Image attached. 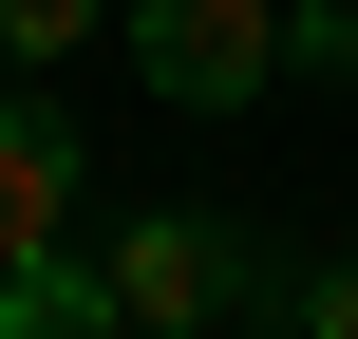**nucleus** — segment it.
<instances>
[{"label": "nucleus", "mask_w": 358, "mask_h": 339, "mask_svg": "<svg viewBox=\"0 0 358 339\" xmlns=\"http://www.w3.org/2000/svg\"><path fill=\"white\" fill-rule=\"evenodd\" d=\"M94 264H113V321H132V339H227V321H264V302H283V264H302V245H264L245 208H132Z\"/></svg>", "instance_id": "nucleus-1"}, {"label": "nucleus", "mask_w": 358, "mask_h": 339, "mask_svg": "<svg viewBox=\"0 0 358 339\" xmlns=\"http://www.w3.org/2000/svg\"><path fill=\"white\" fill-rule=\"evenodd\" d=\"M113 38H132V75H151L170 113L283 94V0H113Z\"/></svg>", "instance_id": "nucleus-2"}, {"label": "nucleus", "mask_w": 358, "mask_h": 339, "mask_svg": "<svg viewBox=\"0 0 358 339\" xmlns=\"http://www.w3.org/2000/svg\"><path fill=\"white\" fill-rule=\"evenodd\" d=\"M76 189H94V151H76V113H57V75H0V264H38V245H76Z\"/></svg>", "instance_id": "nucleus-3"}, {"label": "nucleus", "mask_w": 358, "mask_h": 339, "mask_svg": "<svg viewBox=\"0 0 358 339\" xmlns=\"http://www.w3.org/2000/svg\"><path fill=\"white\" fill-rule=\"evenodd\" d=\"M0 339H132V321H113V264H94V245L0 264Z\"/></svg>", "instance_id": "nucleus-4"}, {"label": "nucleus", "mask_w": 358, "mask_h": 339, "mask_svg": "<svg viewBox=\"0 0 358 339\" xmlns=\"http://www.w3.org/2000/svg\"><path fill=\"white\" fill-rule=\"evenodd\" d=\"M94 38H113V0H0V75H57Z\"/></svg>", "instance_id": "nucleus-5"}, {"label": "nucleus", "mask_w": 358, "mask_h": 339, "mask_svg": "<svg viewBox=\"0 0 358 339\" xmlns=\"http://www.w3.org/2000/svg\"><path fill=\"white\" fill-rule=\"evenodd\" d=\"M283 321L302 339H358V245H302V264H283Z\"/></svg>", "instance_id": "nucleus-6"}, {"label": "nucleus", "mask_w": 358, "mask_h": 339, "mask_svg": "<svg viewBox=\"0 0 358 339\" xmlns=\"http://www.w3.org/2000/svg\"><path fill=\"white\" fill-rule=\"evenodd\" d=\"M227 339H302V321H283V302H264V321H227Z\"/></svg>", "instance_id": "nucleus-7"}]
</instances>
